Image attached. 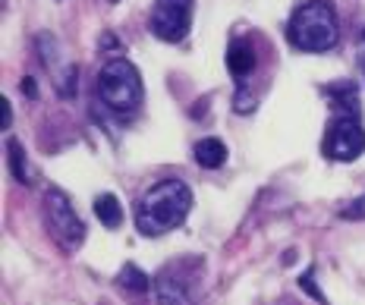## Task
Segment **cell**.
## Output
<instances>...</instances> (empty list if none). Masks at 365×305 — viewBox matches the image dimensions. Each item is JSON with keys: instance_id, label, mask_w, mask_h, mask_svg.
<instances>
[{"instance_id": "6da1fadb", "label": "cell", "mask_w": 365, "mask_h": 305, "mask_svg": "<svg viewBox=\"0 0 365 305\" xmlns=\"http://www.w3.org/2000/svg\"><path fill=\"white\" fill-rule=\"evenodd\" d=\"M192 208V192L182 180H161L135 205V230L142 236H164L186 220Z\"/></svg>"}, {"instance_id": "7a4b0ae2", "label": "cell", "mask_w": 365, "mask_h": 305, "mask_svg": "<svg viewBox=\"0 0 365 305\" xmlns=\"http://www.w3.org/2000/svg\"><path fill=\"white\" fill-rule=\"evenodd\" d=\"M287 41L296 51H306V54H322L337 44V16H334V6L328 0H309L299 4L290 16L287 26Z\"/></svg>"}, {"instance_id": "3957f363", "label": "cell", "mask_w": 365, "mask_h": 305, "mask_svg": "<svg viewBox=\"0 0 365 305\" xmlns=\"http://www.w3.org/2000/svg\"><path fill=\"white\" fill-rule=\"evenodd\" d=\"M98 98L117 113H129L142 101V76L126 57H113L98 73Z\"/></svg>"}, {"instance_id": "277c9868", "label": "cell", "mask_w": 365, "mask_h": 305, "mask_svg": "<svg viewBox=\"0 0 365 305\" xmlns=\"http://www.w3.org/2000/svg\"><path fill=\"white\" fill-rule=\"evenodd\" d=\"M44 224H48L51 236H54L57 246L63 252H76L86 242V224L73 211L70 198L63 192H57V189H51L44 195Z\"/></svg>"}, {"instance_id": "5b68a950", "label": "cell", "mask_w": 365, "mask_h": 305, "mask_svg": "<svg viewBox=\"0 0 365 305\" xmlns=\"http://www.w3.org/2000/svg\"><path fill=\"white\" fill-rule=\"evenodd\" d=\"M192 26V0H155L151 6V35L177 44Z\"/></svg>"}, {"instance_id": "8992f818", "label": "cell", "mask_w": 365, "mask_h": 305, "mask_svg": "<svg viewBox=\"0 0 365 305\" xmlns=\"http://www.w3.org/2000/svg\"><path fill=\"white\" fill-rule=\"evenodd\" d=\"M324 155L331 157V161H356V157L365 151V126L359 123L356 117H340L334 120L328 135H324Z\"/></svg>"}, {"instance_id": "52a82bcc", "label": "cell", "mask_w": 365, "mask_h": 305, "mask_svg": "<svg viewBox=\"0 0 365 305\" xmlns=\"http://www.w3.org/2000/svg\"><path fill=\"white\" fill-rule=\"evenodd\" d=\"M155 293H158V305H192L195 280L189 277V258L161 268V274L155 277Z\"/></svg>"}, {"instance_id": "ba28073f", "label": "cell", "mask_w": 365, "mask_h": 305, "mask_svg": "<svg viewBox=\"0 0 365 305\" xmlns=\"http://www.w3.org/2000/svg\"><path fill=\"white\" fill-rule=\"evenodd\" d=\"M255 63H258V57L246 38H240V41H233L230 48H227V70L237 76V79H246V76L255 70Z\"/></svg>"}, {"instance_id": "9c48e42d", "label": "cell", "mask_w": 365, "mask_h": 305, "mask_svg": "<svg viewBox=\"0 0 365 305\" xmlns=\"http://www.w3.org/2000/svg\"><path fill=\"white\" fill-rule=\"evenodd\" d=\"M195 155V164L205 167V170H217V167H224L227 161V145L220 139H199L192 148Z\"/></svg>"}, {"instance_id": "30bf717a", "label": "cell", "mask_w": 365, "mask_h": 305, "mask_svg": "<svg viewBox=\"0 0 365 305\" xmlns=\"http://www.w3.org/2000/svg\"><path fill=\"white\" fill-rule=\"evenodd\" d=\"M95 217L101 220L104 227H120L123 224V208H120V198L117 195H110V192H104V195H98L95 198Z\"/></svg>"}, {"instance_id": "8fae6325", "label": "cell", "mask_w": 365, "mask_h": 305, "mask_svg": "<svg viewBox=\"0 0 365 305\" xmlns=\"http://www.w3.org/2000/svg\"><path fill=\"white\" fill-rule=\"evenodd\" d=\"M6 155H10L13 180L22 182V186H29V182H32V173H29V167H26V151H22V145L19 142H6Z\"/></svg>"}, {"instance_id": "7c38bea8", "label": "cell", "mask_w": 365, "mask_h": 305, "mask_svg": "<svg viewBox=\"0 0 365 305\" xmlns=\"http://www.w3.org/2000/svg\"><path fill=\"white\" fill-rule=\"evenodd\" d=\"M120 286H126L129 293H145L151 286V280L135 268V264H123V271H120Z\"/></svg>"}, {"instance_id": "4fadbf2b", "label": "cell", "mask_w": 365, "mask_h": 305, "mask_svg": "<svg viewBox=\"0 0 365 305\" xmlns=\"http://www.w3.org/2000/svg\"><path fill=\"white\" fill-rule=\"evenodd\" d=\"M0 104H4V129H10V101H6V98H4V101H0Z\"/></svg>"}]
</instances>
